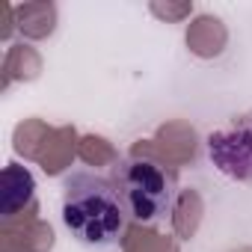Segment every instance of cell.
I'll return each instance as SVG.
<instances>
[{
	"label": "cell",
	"instance_id": "1",
	"mask_svg": "<svg viewBox=\"0 0 252 252\" xmlns=\"http://www.w3.org/2000/svg\"><path fill=\"white\" fill-rule=\"evenodd\" d=\"M63 222L77 243L107 249L119 243L128 211L110 178L92 169H77L63 184Z\"/></svg>",
	"mask_w": 252,
	"mask_h": 252
},
{
	"label": "cell",
	"instance_id": "2",
	"mask_svg": "<svg viewBox=\"0 0 252 252\" xmlns=\"http://www.w3.org/2000/svg\"><path fill=\"white\" fill-rule=\"evenodd\" d=\"M122 196L128 217L140 225L163 222L175 208V175L152 158H128L113 169L110 178Z\"/></svg>",
	"mask_w": 252,
	"mask_h": 252
},
{
	"label": "cell",
	"instance_id": "3",
	"mask_svg": "<svg viewBox=\"0 0 252 252\" xmlns=\"http://www.w3.org/2000/svg\"><path fill=\"white\" fill-rule=\"evenodd\" d=\"M211 163L234 181H252V116L234 119L228 128L208 137Z\"/></svg>",
	"mask_w": 252,
	"mask_h": 252
}]
</instances>
